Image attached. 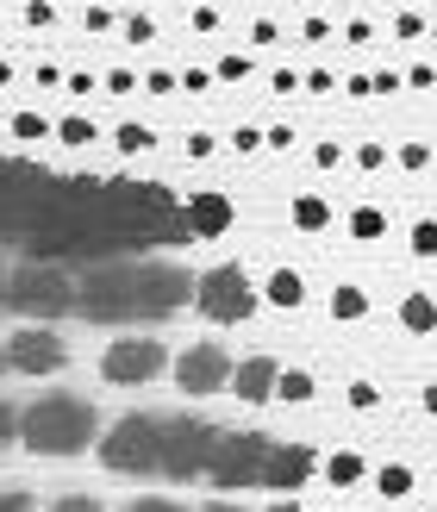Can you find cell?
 <instances>
[{"label":"cell","instance_id":"1","mask_svg":"<svg viewBox=\"0 0 437 512\" xmlns=\"http://www.w3.org/2000/svg\"><path fill=\"white\" fill-rule=\"evenodd\" d=\"M19 438L38 456H75L82 444H94V406L82 394H44L19 413Z\"/></svg>","mask_w":437,"mask_h":512},{"label":"cell","instance_id":"2","mask_svg":"<svg viewBox=\"0 0 437 512\" xmlns=\"http://www.w3.org/2000/svg\"><path fill=\"white\" fill-rule=\"evenodd\" d=\"M7 306L25 319H57L75 306V288H69V275L63 269H50V263H25L7 275Z\"/></svg>","mask_w":437,"mask_h":512},{"label":"cell","instance_id":"3","mask_svg":"<svg viewBox=\"0 0 437 512\" xmlns=\"http://www.w3.org/2000/svg\"><path fill=\"white\" fill-rule=\"evenodd\" d=\"M157 438H163V419L132 413L100 438V463L113 475H157Z\"/></svg>","mask_w":437,"mask_h":512},{"label":"cell","instance_id":"4","mask_svg":"<svg viewBox=\"0 0 437 512\" xmlns=\"http://www.w3.org/2000/svg\"><path fill=\"white\" fill-rule=\"evenodd\" d=\"M75 306L100 325H119V319H138V269L132 263H107L94 269L82 288H75Z\"/></svg>","mask_w":437,"mask_h":512},{"label":"cell","instance_id":"5","mask_svg":"<svg viewBox=\"0 0 437 512\" xmlns=\"http://www.w3.org/2000/svg\"><path fill=\"white\" fill-rule=\"evenodd\" d=\"M213 438H219V431H213L207 419H163V438H157V475H175V481L207 475Z\"/></svg>","mask_w":437,"mask_h":512},{"label":"cell","instance_id":"6","mask_svg":"<svg viewBox=\"0 0 437 512\" xmlns=\"http://www.w3.org/2000/svg\"><path fill=\"white\" fill-rule=\"evenodd\" d=\"M194 300H200V313L219 319V325H238V319L256 313V288H250V275L238 263L207 269V275H200V288H194Z\"/></svg>","mask_w":437,"mask_h":512},{"label":"cell","instance_id":"7","mask_svg":"<svg viewBox=\"0 0 437 512\" xmlns=\"http://www.w3.org/2000/svg\"><path fill=\"white\" fill-rule=\"evenodd\" d=\"M263 456H269L263 431H231V438H213L207 475L219 488H250V481H263Z\"/></svg>","mask_w":437,"mask_h":512},{"label":"cell","instance_id":"8","mask_svg":"<svg viewBox=\"0 0 437 512\" xmlns=\"http://www.w3.org/2000/svg\"><path fill=\"white\" fill-rule=\"evenodd\" d=\"M163 344L157 338H119L107 356H100V375L113 381V388H138V381H150V375H163Z\"/></svg>","mask_w":437,"mask_h":512},{"label":"cell","instance_id":"9","mask_svg":"<svg viewBox=\"0 0 437 512\" xmlns=\"http://www.w3.org/2000/svg\"><path fill=\"white\" fill-rule=\"evenodd\" d=\"M63 363H69V344L57 331H44V325H25L7 344V369H19V375H57Z\"/></svg>","mask_w":437,"mask_h":512},{"label":"cell","instance_id":"10","mask_svg":"<svg viewBox=\"0 0 437 512\" xmlns=\"http://www.w3.org/2000/svg\"><path fill=\"white\" fill-rule=\"evenodd\" d=\"M194 294V281L182 269H163V263H138V319H163L175 313Z\"/></svg>","mask_w":437,"mask_h":512},{"label":"cell","instance_id":"11","mask_svg":"<svg viewBox=\"0 0 437 512\" xmlns=\"http://www.w3.org/2000/svg\"><path fill=\"white\" fill-rule=\"evenodd\" d=\"M175 381H182V394H219L231 381V356L219 344H194V350H182V363H175Z\"/></svg>","mask_w":437,"mask_h":512},{"label":"cell","instance_id":"12","mask_svg":"<svg viewBox=\"0 0 437 512\" xmlns=\"http://www.w3.org/2000/svg\"><path fill=\"white\" fill-rule=\"evenodd\" d=\"M319 463H313V450H306V444H269V456H263V481H269V488L281 494V488H300V481L306 475H313Z\"/></svg>","mask_w":437,"mask_h":512},{"label":"cell","instance_id":"13","mask_svg":"<svg viewBox=\"0 0 437 512\" xmlns=\"http://www.w3.org/2000/svg\"><path fill=\"white\" fill-rule=\"evenodd\" d=\"M182 225H188V238H219L225 225H231V200H225V194H200V200H188Z\"/></svg>","mask_w":437,"mask_h":512},{"label":"cell","instance_id":"14","mask_svg":"<svg viewBox=\"0 0 437 512\" xmlns=\"http://www.w3.org/2000/svg\"><path fill=\"white\" fill-rule=\"evenodd\" d=\"M275 363H269V356H250V363H238V375H231V394H238V400H250V406H263L269 394H275Z\"/></svg>","mask_w":437,"mask_h":512},{"label":"cell","instance_id":"15","mask_svg":"<svg viewBox=\"0 0 437 512\" xmlns=\"http://www.w3.org/2000/svg\"><path fill=\"white\" fill-rule=\"evenodd\" d=\"M400 325H406V331H437V300H431V294H406Z\"/></svg>","mask_w":437,"mask_h":512},{"label":"cell","instance_id":"16","mask_svg":"<svg viewBox=\"0 0 437 512\" xmlns=\"http://www.w3.org/2000/svg\"><path fill=\"white\" fill-rule=\"evenodd\" d=\"M294 225H300V232H325V225H331V207H325L319 194H300V200H294Z\"/></svg>","mask_w":437,"mask_h":512},{"label":"cell","instance_id":"17","mask_svg":"<svg viewBox=\"0 0 437 512\" xmlns=\"http://www.w3.org/2000/svg\"><path fill=\"white\" fill-rule=\"evenodd\" d=\"M269 300H275V306H300V300H306V281H300L294 269H275V275H269Z\"/></svg>","mask_w":437,"mask_h":512},{"label":"cell","instance_id":"18","mask_svg":"<svg viewBox=\"0 0 437 512\" xmlns=\"http://www.w3.org/2000/svg\"><path fill=\"white\" fill-rule=\"evenodd\" d=\"M325 475H331V488H350V481H363V456H356V450H338V456L325 463Z\"/></svg>","mask_w":437,"mask_h":512},{"label":"cell","instance_id":"19","mask_svg":"<svg viewBox=\"0 0 437 512\" xmlns=\"http://www.w3.org/2000/svg\"><path fill=\"white\" fill-rule=\"evenodd\" d=\"M275 394H281V400H294V406H300V400H313V375H306V369H281V375H275Z\"/></svg>","mask_w":437,"mask_h":512},{"label":"cell","instance_id":"20","mask_svg":"<svg viewBox=\"0 0 437 512\" xmlns=\"http://www.w3.org/2000/svg\"><path fill=\"white\" fill-rule=\"evenodd\" d=\"M375 488L388 494V500H406V494H413V469H406V463H388V469L375 475Z\"/></svg>","mask_w":437,"mask_h":512},{"label":"cell","instance_id":"21","mask_svg":"<svg viewBox=\"0 0 437 512\" xmlns=\"http://www.w3.org/2000/svg\"><path fill=\"white\" fill-rule=\"evenodd\" d=\"M331 313H338V319H363L369 313V294L363 288H338V294H331Z\"/></svg>","mask_w":437,"mask_h":512},{"label":"cell","instance_id":"22","mask_svg":"<svg viewBox=\"0 0 437 512\" xmlns=\"http://www.w3.org/2000/svg\"><path fill=\"white\" fill-rule=\"evenodd\" d=\"M350 232H356V238H381V232H388V213L356 207V213H350Z\"/></svg>","mask_w":437,"mask_h":512},{"label":"cell","instance_id":"23","mask_svg":"<svg viewBox=\"0 0 437 512\" xmlns=\"http://www.w3.org/2000/svg\"><path fill=\"white\" fill-rule=\"evenodd\" d=\"M413 250H419V256H437V219L413 225Z\"/></svg>","mask_w":437,"mask_h":512},{"label":"cell","instance_id":"24","mask_svg":"<svg viewBox=\"0 0 437 512\" xmlns=\"http://www.w3.org/2000/svg\"><path fill=\"white\" fill-rule=\"evenodd\" d=\"M119 150H150V132L144 125H119Z\"/></svg>","mask_w":437,"mask_h":512},{"label":"cell","instance_id":"25","mask_svg":"<svg viewBox=\"0 0 437 512\" xmlns=\"http://www.w3.org/2000/svg\"><path fill=\"white\" fill-rule=\"evenodd\" d=\"M63 144H94V125L88 119H69L63 125Z\"/></svg>","mask_w":437,"mask_h":512},{"label":"cell","instance_id":"26","mask_svg":"<svg viewBox=\"0 0 437 512\" xmlns=\"http://www.w3.org/2000/svg\"><path fill=\"white\" fill-rule=\"evenodd\" d=\"M13 431H19V413H13V406H7V400H0V450H7V444H13Z\"/></svg>","mask_w":437,"mask_h":512},{"label":"cell","instance_id":"27","mask_svg":"<svg viewBox=\"0 0 437 512\" xmlns=\"http://www.w3.org/2000/svg\"><path fill=\"white\" fill-rule=\"evenodd\" d=\"M13 132H19V138H44V119H38V113H19Z\"/></svg>","mask_w":437,"mask_h":512},{"label":"cell","instance_id":"28","mask_svg":"<svg viewBox=\"0 0 437 512\" xmlns=\"http://www.w3.org/2000/svg\"><path fill=\"white\" fill-rule=\"evenodd\" d=\"M244 75H250L244 57H225V63H219V82H244Z\"/></svg>","mask_w":437,"mask_h":512},{"label":"cell","instance_id":"29","mask_svg":"<svg viewBox=\"0 0 437 512\" xmlns=\"http://www.w3.org/2000/svg\"><path fill=\"white\" fill-rule=\"evenodd\" d=\"M356 163H363V169H381V163H388V150H381V144H363V150H356Z\"/></svg>","mask_w":437,"mask_h":512},{"label":"cell","instance_id":"30","mask_svg":"<svg viewBox=\"0 0 437 512\" xmlns=\"http://www.w3.org/2000/svg\"><path fill=\"white\" fill-rule=\"evenodd\" d=\"M400 163H406V169H425V163H431V150H425V144H406V150H400Z\"/></svg>","mask_w":437,"mask_h":512},{"label":"cell","instance_id":"31","mask_svg":"<svg viewBox=\"0 0 437 512\" xmlns=\"http://www.w3.org/2000/svg\"><path fill=\"white\" fill-rule=\"evenodd\" d=\"M50 512H100V506H94V500H82V494H69V500H57Z\"/></svg>","mask_w":437,"mask_h":512},{"label":"cell","instance_id":"32","mask_svg":"<svg viewBox=\"0 0 437 512\" xmlns=\"http://www.w3.org/2000/svg\"><path fill=\"white\" fill-rule=\"evenodd\" d=\"M125 512H182L175 500H138V506H125Z\"/></svg>","mask_w":437,"mask_h":512},{"label":"cell","instance_id":"33","mask_svg":"<svg viewBox=\"0 0 437 512\" xmlns=\"http://www.w3.org/2000/svg\"><path fill=\"white\" fill-rule=\"evenodd\" d=\"M0 512H32V500H25V494H0Z\"/></svg>","mask_w":437,"mask_h":512},{"label":"cell","instance_id":"34","mask_svg":"<svg viewBox=\"0 0 437 512\" xmlns=\"http://www.w3.org/2000/svg\"><path fill=\"white\" fill-rule=\"evenodd\" d=\"M425 413H437V388H425Z\"/></svg>","mask_w":437,"mask_h":512},{"label":"cell","instance_id":"35","mask_svg":"<svg viewBox=\"0 0 437 512\" xmlns=\"http://www.w3.org/2000/svg\"><path fill=\"white\" fill-rule=\"evenodd\" d=\"M207 512H244V506H225V500H219V506H207Z\"/></svg>","mask_w":437,"mask_h":512},{"label":"cell","instance_id":"36","mask_svg":"<svg viewBox=\"0 0 437 512\" xmlns=\"http://www.w3.org/2000/svg\"><path fill=\"white\" fill-rule=\"evenodd\" d=\"M275 512H300V506H294V500H281V506H275Z\"/></svg>","mask_w":437,"mask_h":512},{"label":"cell","instance_id":"37","mask_svg":"<svg viewBox=\"0 0 437 512\" xmlns=\"http://www.w3.org/2000/svg\"><path fill=\"white\" fill-rule=\"evenodd\" d=\"M0 375H7V344H0Z\"/></svg>","mask_w":437,"mask_h":512},{"label":"cell","instance_id":"38","mask_svg":"<svg viewBox=\"0 0 437 512\" xmlns=\"http://www.w3.org/2000/svg\"><path fill=\"white\" fill-rule=\"evenodd\" d=\"M0 300H7V269H0Z\"/></svg>","mask_w":437,"mask_h":512}]
</instances>
